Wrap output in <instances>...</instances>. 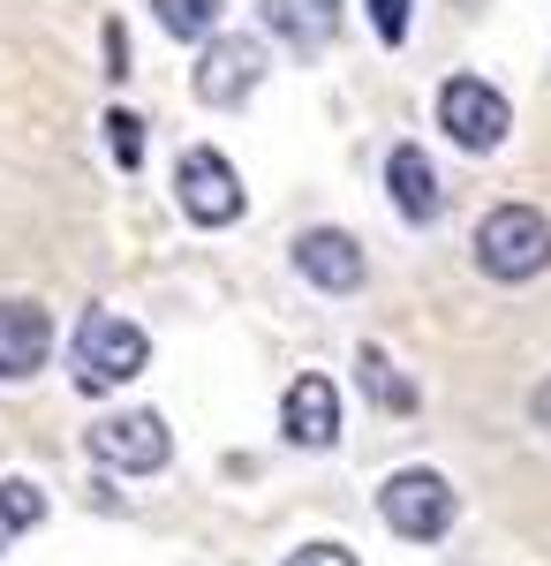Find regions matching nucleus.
I'll use <instances>...</instances> for the list:
<instances>
[{
  "instance_id": "obj_10",
  "label": "nucleus",
  "mask_w": 551,
  "mask_h": 566,
  "mask_svg": "<svg viewBox=\"0 0 551 566\" xmlns=\"http://www.w3.org/2000/svg\"><path fill=\"white\" fill-rule=\"evenodd\" d=\"M280 431L295 438V446H310V453H325L340 438V392L310 370V378H295L288 386V400H280Z\"/></svg>"
},
{
  "instance_id": "obj_17",
  "label": "nucleus",
  "mask_w": 551,
  "mask_h": 566,
  "mask_svg": "<svg viewBox=\"0 0 551 566\" xmlns=\"http://www.w3.org/2000/svg\"><path fill=\"white\" fill-rule=\"evenodd\" d=\"M363 8H371V31H378L385 45L408 39V0H363Z\"/></svg>"
},
{
  "instance_id": "obj_16",
  "label": "nucleus",
  "mask_w": 551,
  "mask_h": 566,
  "mask_svg": "<svg viewBox=\"0 0 551 566\" xmlns=\"http://www.w3.org/2000/svg\"><path fill=\"white\" fill-rule=\"evenodd\" d=\"M106 144H114V159H122L128 175L144 167V122H136L128 106H114V114H106Z\"/></svg>"
},
{
  "instance_id": "obj_11",
  "label": "nucleus",
  "mask_w": 551,
  "mask_h": 566,
  "mask_svg": "<svg viewBox=\"0 0 551 566\" xmlns=\"http://www.w3.org/2000/svg\"><path fill=\"white\" fill-rule=\"evenodd\" d=\"M264 31L288 39L295 53H318L340 31V0H264Z\"/></svg>"
},
{
  "instance_id": "obj_7",
  "label": "nucleus",
  "mask_w": 551,
  "mask_h": 566,
  "mask_svg": "<svg viewBox=\"0 0 551 566\" xmlns=\"http://www.w3.org/2000/svg\"><path fill=\"white\" fill-rule=\"evenodd\" d=\"M257 84H264V45H257L250 31L205 45V61H197V98H205V106H242Z\"/></svg>"
},
{
  "instance_id": "obj_12",
  "label": "nucleus",
  "mask_w": 551,
  "mask_h": 566,
  "mask_svg": "<svg viewBox=\"0 0 551 566\" xmlns=\"http://www.w3.org/2000/svg\"><path fill=\"white\" fill-rule=\"evenodd\" d=\"M385 181H393V205H401L408 227H430V219H438V175H430V159L416 144H401V151L385 159Z\"/></svg>"
},
{
  "instance_id": "obj_20",
  "label": "nucleus",
  "mask_w": 551,
  "mask_h": 566,
  "mask_svg": "<svg viewBox=\"0 0 551 566\" xmlns=\"http://www.w3.org/2000/svg\"><path fill=\"white\" fill-rule=\"evenodd\" d=\"M529 416H537V423H544V431H551V378H544V386H537V392H529Z\"/></svg>"
},
{
  "instance_id": "obj_4",
  "label": "nucleus",
  "mask_w": 551,
  "mask_h": 566,
  "mask_svg": "<svg viewBox=\"0 0 551 566\" xmlns=\"http://www.w3.org/2000/svg\"><path fill=\"white\" fill-rule=\"evenodd\" d=\"M438 129L454 136L461 151H499L507 129H513L507 91H491L484 76H446V91H438Z\"/></svg>"
},
{
  "instance_id": "obj_14",
  "label": "nucleus",
  "mask_w": 551,
  "mask_h": 566,
  "mask_svg": "<svg viewBox=\"0 0 551 566\" xmlns=\"http://www.w3.org/2000/svg\"><path fill=\"white\" fill-rule=\"evenodd\" d=\"M355 370H363V392H371L378 408H393V416H408V408H416V386H408V378H401L378 348H363V363H355Z\"/></svg>"
},
{
  "instance_id": "obj_8",
  "label": "nucleus",
  "mask_w": 551,
  "mask_h": 566,
  "mask_svg": "<svg viewBox=\"0 0 551 566\" xmlns=\"http://www.w3.org/2000/svg\"><path fill=\"white\" fill-rule=\"evenodd\" d=\"M45 355H53V317H45V303L8 295L0 303V378H31V370H45Z\"/></svg>"
},
{
  "instance_id": "obj_5",
  "label": "nucleus",
  "mask_w": 551,
  "mask_h": 566,
  "mask_svg": "<svg viewBox=\"0 0 551 566\" xmlns=\"http://www.w3.org/2000/svg\"><path fill=\"white\" fill-rule=\"evenodd\" d=\"M174 197H181V212L197 219V227H227V219H242V175L227 167V151H212V144H189V151H181V167H174Z\"/></svg>"
},
{
  "instance_id": "obj_1",
  "label": "nucleus",
  "mask_w": 551,
  "mask_h": 566,
  "mask_svg": "<svg viewBox=\"0 0 551 566\" xmlns=\"http://www.w3.org/2000/svg\"><path fill=\"white\" fill-rule=\"evenodd\" d=\"M76 386L84 392H114L128 378H144V363H152V333L144 325H128L122 310H84V325H76Z\"/></svg>"
},
{
  "instance_id": "obj_19",
  "label": "nucleus",
  "mask_w": 551,
  "mask_h": 566,
  "mask_svg": "<svg viewBox=\"0 0 551 566\" xmlns=\"http://www.w3.org/2000/svg\"><path fill=\"white\" fill-rule=\"evenodd\" d=\"M106 61H114L106 76H128V31L122 23H106Z\"/></svg>"
},
{
  "instance_id": "obj_2",
  "label": "nucleus",
  "mask_w": 551,
  "mask_h": 566,
  "mask_svg": "<svg viewBox=\"0 0 551 566\" xmlns=\"http://www.w3.org/2000/svg\"><path fill=\"white\" fill-rule=\"evenodd\" d=\"M476 264L491 280H537L551 264V219L537 205H491L476 227Z\"/></svg>"
},
{
  "instance_id": "obj_3",
  "label": "nucleus",
  "mask_w": 551,
  "mask_h": 566,
  "mask_svg": "<svg viewBox=\"0 0 551 566\" xmlns=\"http://www.w3.org/2000/svg\"><path fill=\"white\" fill-rule=\"evenodd\" d=\"M378 506H385V528L408 536V544H438V536L454 528V514H461L454 483L438 476V469H401V476H385Z\"/></svg>"
},
{
  "instance_id": "obj_6",
  "label": "nucleus",
  "mask_w": 551,
  "mask_h": 566,
  "mask_svg": "<svg viewBox=\"0 0 551 566\" xmlns=\"http://www.w3.org/2000/svg\"><path fill=\"white\" fill-rule=\"evenodd\" d=\"M91 453H98L106 469L152 476V469H167V453H174L167 416H152V408H128V416H98V423H91Z\"/></svg>"
},
{
  "instance_id": "obj_13",
  "label": "nucleus",
  "mask_w": 551,
  "mask_h": 566,
  "mask_svg": "<svg viewBox=\"0 0 551 566\" xmlns=\"http://www.w3.org/2000/svg\"><path fill=\"white\" fill-rule=\"evenodd\" d=\"M45 522V491L23 476H0V552L15 544V536H31Z\"/></svg>"
},
{
  "instance_id": "obj_18",
  "label": "nucleus",
  "mask_w": 551,
  "mask_h": 566,
  "mask_svg": "<svg viewBox=\"0 0 551 566\" xmlns=\"http://www.w3.org/2000/svg\"><path fill=\"white\" fill-rule=\"evenodd\" d=\"M288 566H355V552L347 544H302V552H288Z\"/></svg>"
},
{
  "instance_id": "obj_15",
  "label": "nucleus",
  "mask_w": 551,
  "mask_h": 566,
  "mask_svg": "<svg viewBox=\"0 0 551 566\" xmlns=\"http://www.w3.org/2000/svg\"><path fill=\"white\" fill-rule=\"evenodd\" d=\"M167 39H212L219 31V0H152Z\"/></svg>"
},
{
  "instance_id": "obj_9",
  "label": "nucleus",
  "mask_w": 551,
  "mask_h": 566,
  "mask_svg": "<svg viewBox=\"0 0 551 566\" xmlns=\"http://www.w3.org/2000/svg\"><path fill=\"white\" fill-rule=\"evenodd\" d=\"M295 264H302L310 287H333V295L363 287V242H355L347 227H310L295 242Z\"/></svg>"
}]
</instances>
